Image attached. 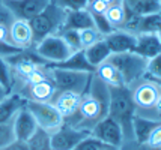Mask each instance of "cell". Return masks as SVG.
<instances>
[{
    "label": "cell",
    "mask_w": 161,
    "mask_h": 150,
    "mask_svg": "<svg viewBox=\"0 0 161 150\" xmlns=\"http://www.w3.org/2000/svg\"><path fill=\"white\" fill-rule=\"evenodd\" d=\"M108 101H110V89L93 74L87 92L81 96L80 105L74 114L68 117L65 123L83 131H89L108 116Z\"/></svg>",
    "instance_id": "obj_1"
},
{
    "label": "cell",
    "mask_w": 161,
    "mask_h": 150,
    "mask_svg": "<svg viewBox=\"0 0 161 150\" xmlns=\"http://www.w3.org/2000/svg\"><path fill=\"white\" fill-rule=\"evenodd\" d=\"M128 87L136 114L161 120V81L145 75Z\"/></svg>",
    "instance_id": "obj_2"
},
{
    "label": "cell",
    "mask_w": 161,
    "mask_h": 150,
    "mask_svg": "<svg viewBox=\"0 0 161 150\" xmlns=\"http://www.w3.org/2000/svg\"><path fill=\"white\" fill-rule=\"evenodd\" d=\"M108 89H110L108 116L120 123V126L124 129V137H125L124 141L134 140L131 122H133V117L136 114V110H134L130 87L119 86V87H108Z\"/></svg>",
    "instance_id": "obj_3"
},
{
    "label": "cell",
    "mask_w": 161,
    "mask_h": 150,
    "mask_svg": "<svg viewBox=\"0 0 161 150\" xmlns=\"http://www.w3.org/2000/svg\"><path fill=\"white\" fill-rule=\"evenodd\" d=\"M65 18H66V11L62 6H59L54 0H50L48 5L29 21L33 32L35 44H38L45 36L59 33L63 27Z\"/></svg>",
    "instance_id": "obj_4"
},
{
    "label": "cell",
    "mask_w": 161,
    "mask_h": 150,
    "mask_svg": "<svg viewBox=\"0 0 161 150\" xmlns=\"http://www.w3.org/2000/svg\"><path fill=\"white\" fill-rule=\"evenodd\" d=\"M48 77L59 92H74L78 95H84L89 89L93 72L71 71L57 66L47 65Z\"/></svg>",
    "instance_id": "obj_5"
},
{
    "label": "cell",
    "mask_w": 161,
    "mask_h": 150,
    "mask_svg": "<svg viewBox=\"0 0 161 150\" xmlns=\"http://www.w3.org/2000/svg\"><path fill=\"white\" fill-rule=\"evenodd\" d=\"M108 60L112 62L116 69L122 75V80L125 86H131L136 81H139L146 75L147 59L139 56L134 51H125V53H112Z\"/></svg>",
    "instance_id": "obj_6"
},
{
    "label": "cell",
    "mask_w": 161,
    "mask_h": 150,
    "mask_svg": "<svg viewBox=\"0 0 161 150\" xmlns=\"http://www.w3.org/2000/svg\"><path fill=\"white\" fill-rule=\"evenodd\" d=\"M33 51L47 65L60 63L63 60H66L74 53V50L65 42V39L59 33L45 36L38 44H35Z\"/></svg>",
    "instance_id": "obj_7"
},
{
    "label": "cell",
    "mask_w": 161,
    "mask_h": 150,
    "mask_svg": "<svg viewBox=\"0 0 161 150\" xmlns=\"http://www.w3.org/2000/svg\"><path fill=\"white\" fill-rule=\"evenodd\" d=\"M26 107L33 114L38 126L47 132H54L65 123L63 116L57 111L51 102H35V101H26Z\"/></svg>",
    "instance_id": "obj_8"
},
{
    "label": "cell",
    "mask_w": 161,
    "mask_h": 150,
    "mask_svg": "<svg viewBox=\"0 0 161 150\" xmlns=\"http://www.w3.org/2000/svg\"><path fill=\"white\" fill-rule=\"evenodd\" d=\"M91 135L118 150L120 149V146L124 144V140H125L124 129L120 126V123L118 120H114L113 117H110V116H107L103 120H99L92 128Z\"/></svg>",
    "instance_id": "obj_9"
},
{
    "label": "cell",
    "mask_w": 161,
    "mask_h": 150,
    "mask_svg": "<svg viewBox=\"0 0 161 150\" xmlns=\"http://www.w3.org/2000/svg\"><path fill=\"white\" fill-rule=\"evenodd\" d=\"M91 135L89 131L77 129L68 123H63L60 128L51 132V147L53 150H72L80 141Z\"/></svg>",
    "instance_id": "obj_10"
},
{
    "label": "cell",
    "mask_w": 161,
    "mask_h": 150,
    "mask_svg": "<svg viewBox=\"0 0 161 150\" xmlns=\"http://www.w3.org/2000/svg\"><path fill=\"white\" fill-rule=\"evenodd\" d=\"M15 20L30 21L50 3V0H3Z\"/></svg>",
    "instance_id": "obj_11"
},
{
    "label": "cell",
    "mask_w": 161,
    "mask_h": 150,
    "mask_svg": "<svg viewBox=\"0 0 161 150\" xmlns=\"http://www.w3.org/2000/svg\"><path fill=\"white\" fill-rule=\"evenodd\" d=\"M15 93L21 95L26 101H35V102H51L54 95H56V87L53 84V81L50 80H44L41 83H35V84H26V86H20L18 89L14 90Z\"/></svg>",
    "instance_id": "obj_12"
},
{
    "label": "cell",
    "mask_w": 161,
    "mask_h": 150,
    "mask_svg": "<svg viewBox=\"0 0 161 150\" xmlns=\"http://www.w3.org/2000/svg\"><path fill=\"white\" fill-rule=\"evenodd\" d=\"M12 128H14L15 140H18V141H27L29 138L32 137V134L38 129V123H36L33 114L26 107V104L14 116Z\"/></svg>",
    "instance_id": "obj_13"
},
{
    "label": "cell",
    "mask_w": 161,
    "mask_h": 150,
    "mask_svg": "<svg viewBox=\"0 0 161 150\" xmlns=\"http://www.w3.org/2000/svg\"><path fill=\"white\" fill-rule=\"evenodd\" d=\"M9 39L11 44L20 50H32L35 47L33 32L29 21L24 20H14L9 26Z\"/></svg>",
    "instance_id": "obj_14"
},
{
    "label": "cell",
    "mask_w": 161,
    "mask_h": 150,
    "mask_svg": "<svg viewBox=\"0 0 161 150\" xmlns=\"http://www.w3.org/2000/svg\"><path fill=\"white\" fill-rule=\"evenodd\" d=\"M134 53L145 59H152L161 54V42L157 33H139L136 35V44H134Z\"/></svg>",
    "instance_id": "obj_15"
},
{
    "label": "cell",
    "mask_w": 161,
    "mask_h": 150,
    "mask_svg": "<svg viewBox=\"0 0 161 150\" xmlns=\"http://www.w3.org/2000/svg\"><path fill=\"white\" fill-rule=\"evenodd\" d=\"M104 41L107 42L112 53H125V51H133L136 44V35L118 29L104 35Z\"/></svg>",
    "instance_id": "obj_16"
},
{
    "label": "cell",
    "mask_w": 161,
    "mask_h": 150,
    "mask_svg": "<svg viewBox=\"0 0 161 150\" xmlns=\"http://www.w3.org/2000/svg\"><path fill=\"white\" fill-rule=\"evenodd\" d=\"M81 96L83 95H78V93H74V92H59L57 90L53 101H51V104L54 105V108L66 120L68 117H71L77 111L78 105H80V101H81Z\"/></svg>",
    "instance_id": "obj_17"
},
{
    "label": "cell",
    "mask_w": 161,
    "mask_h": 150,
    "mask_svg": "<svg viewBox=\"0 0 161 150\" xmlns=\"http://www.w3.org/2000/svg\"><path fill=\"white\" fill-rule=\"evenodd\" d=\"M161 123V120L143 117V116L134 114L133 122H131V128H133V138L137 144H146V140L149 134L152 132V129Z\"/></svg>",
    "instance_id": "obj_18"
},
{
    "label": "cell",
    "mask_w": 161,
    "mask_h": 150,
    "mask_svg": "<svg viewBox=\"0 0 161 150\" xmlns=\"http://www.w3.org/2000/svg\"><path fill=\"white\" fill-rule=\"evenodd\" d=\"M26 104V99L15 92H11L5 99L0 101V123H6L14 119L17 111Z\"/></svg>",
    "instance_id": "obj_19"
},
{
    "label": "cell",
    "mask_w": 161,
    "mask_h": 150,
    "mask_svg": "<svg viewBox=\"0 0 161 150\" xmlns=\"http://www.w3.org/2000/svg\"><path fill=\"white\" fill-rule=\"evenodd\" d=\"M93 74L98 77L103 83H105L108 87H119V86H125L122 75L119 74V71L116 69V66L107 59L105 62H103L101 65H98L95 68Z\"/></svg>",
    "instance_id": "obj_20"
},
{
    "label": "cell",
    "mask_w": 161,
    "mask_h": 150,
    "mask_svg": "<svg viewBox=\"0 0 161 150\" xmlns=\"http://www.w3.org/2000/svg\"><path fill=\"white\" fill-rule=\"evenodd\" d=\"M83 51H84V56H86V59H87V62L91 63L92 68H97L98 65L105 62L107 59L110 57V54H112V51L108 48L107 42L104 41V38L97 41L95 44L89 45V47L84 48Z\"/></svg>",
    "instance_id": "obj_21"
},
{
    "label": "cell",
    "mask_w": 161,
    "mask_h": 150,
    "mask_svg": "<svg viewBox=\"0 0 161 150\" xmlns=\"http://www.w3.org/2000/svg\"><path fill=\"white\" fill-rule=\"evenodd\" d=\"M92 26L95 24H93L91 14L86 9H78V11H66V18H65L62 29L81 30L86 27H92Z\"/></svg>",
    "instance_id": "obj_22"
},
{
    "label": "cell",
    "mask_w": 161,
    "mask_h": 150,
    "mask_svg": "<svg viewBox=\"0 0 161 150\" xmlns=\"http://www.w3.org/2000/svg\"><path fill=\"white\" fill-rule=\"evenodd\" d=\"M51 66H57V68H63V69H71V71H83V72L95 71V68H92L91 63L87 62L83 50L74 51L66 60H63L60 63L51 65Z\"/></svg>",
    "instance_id": "obj_23"
},
{
    "label": "cell",
    "mask_w": 161,
    "mask_h": 150,
    "mask_svg": "<svg viewBox=\"0 0 161 150\" xmlns=\"http://www.w3.org/2000/svg\"><path fill=\"white\" fill-rule=\"evenodd\" d=\"M125 17H126V6L124 3V0H120V2L114 3V5H110L107 8L105 20L108 23V26L112 27V30L122 29V26L125 23Z\"/></svg>",
    "instance_id": "obj_24"
},
{
    "label": "cell",
    "mask_w": 161,
    "mask_h": 150,
    "mask_svg": "<svg viewBox=\"0 0 161 150\" xmlns=\"http://www.w3.org/2000/svg\"><path fill=\"white\" fill-rule=\"evenodd\" d=\"M128 9L137 15L158 14L161 9V0H124Z\"/></svg>",
    "instance_id": "obj_25"
},
{
    "label": "cell",
    "mask_w": 161,
    "mask_h": 150,
    "mask_svg": "<svg viewBox=\"0 0 161 150\" xmlns=\"http://www.w3.org/2000/svg\"><path fill=\"white\" fill-rule=\"evenodd\" d=\"M26 144H27L29 150H53L50 132L44 131V129L39 128V126H38V129L32 134V137L26 141Z\"/></svg>",
    "instance_id": "obj_26"
},
{
    "label": "cell",
    "mask_w": 161,
    "mask_h": 150,
    "mask_svg": "<svg viewBox=\"0 0 161 150\" xmlns=\"http://www.w3.org/2000/svg\"><path fill=\"white\" fill-rule=\"evenodd\" d=\"M160 27H161V17L158 14L142 15L136 35H139V33H157L160 30Z\"/></svg>",
    "instance_id": "obj_27"
},
{
    "label": "cell",
    "mask_w": 161,
    "mask_h": 150,
    "mask_svg": "<svg viewBox=\"0 0 161 150\" xmlns=\"http://www.w3.org/2000/svg\"><path fill=\"white\" fill-rule=\"evenodd\" d=\"M78 38H80V47H81V50H84L89 45L95 44L99 39H103L104 35L95 26H92V27H86V29L78 30Z\"/></svg>",
    "instance_id": "obj_28"
},
{
    "label": "cell",
    "mask_w": 161,
    "mask_h": 150,
    "mask_svg": "<svg viewBox=\"0 0 161 150\" xmlns=\"http://www.w3.org/2000/svg\"><path fill=\"white\" fill-rule=\"evenodd\" d=\"M113 149L114 147L103 143V141H99L98 138H95V137L89 135V137H86L83 141H80L72 150H113Z\"/></svg>",
    "instance_id": "obj_29"
},
{
    "label": "cell",
    "mask_w": 161,
    "mask_h": 150,
    "mask_svg": "<svg viewBox=\"0 0 161 150\" xmlns=\"http://www.w3.org/2000/svg\"><path fill=\"white\" fill-rule=\"evenodd\" d=\"M0 86H3L9 93L14 86V77H12L11 66H9L6 59L2 57V56H0Z\"/></svg>",
    "instance_id": "obj_30"
},
{
    "label": "cell",
    "mask_w": 161,
    "mask_h": 150,
    "mask_svg": "<svg viewBox=\"0 0 161 150\" xmlns=\"http://www.w3.org/2000/svg\"><path fill=\"white\" fill-rule=\"evenodd\" d=\"M59 35L62 36L63 39H65V42L68 44V45H69L74 51L81 50V47H80V38H78V30L62 29L60 32H59Z\"/></svg>",
    "instance_id": "obj_31"
},
{
    "label": "cell",
    "mask_w": 161,
    "mask_h": 150,
    "mask_svg": "<svg viewBox=\"0 0 161 150\" xmlns=\"http://www.w3.org/2000/svg\"><path fill=\"white\" fill-rule=\"evenodd\" d=\"M107 8L108 5L104 3L103 0H89L86 5V11L91 14L92 18H95V17H105Z\"/></svg>",
    "instance_id": "obj_32"
},
{
    "label": "cell",
    "mask_w": 161,
    "mask_h": 150,
    "mask_svg": "<svg viewBox=\"0 0 161 150\" xmlns=\"http://www.w3.org/2000/svg\"><path fill=\"white\" fill-rule=\"evenodd\" d=\"M146 75L151 77V78L161 81V54H158V56H155V57L147 60Z\"/></svg>",
    "instance_id": "obj_33"
},
{
    "label": "cell",
    "mask_w": 161,
    "mask_h": 150,
    "mask_svg": "<svg viewBox=\"0 0 161 150\" xmlns=\"http://www.w3.org/2000/svg\"><path fill=\"white\" fill-rule=\"evenodd\" d=\"M15 140L14 128H12V120L6 123H0V147L12 143Z\"/></svg>",
    "instance_id": "obj_34"
},
{
    "label": "cell",
    "mask_w": 161,
    "mask_h": 150,
    "mask_svg": "<svg viewBox=\"0 0 161 150\" xmlns=\"http://www.w3.org/2000/svg\"><path fill=\"white\" fill-rule=\"evenodd\" d=\"M54 2L65 11H78V9H86L89 0H54Z\"/></svg>",
    "instance_id": "obj_35"
},
{
    "label": "cell",
    "mask_w": 161,
    "mask_h": 150,
    "mask_svg": "<svg viewBox=\"0 0 161 150\" xmlns=\"http://www.w3.org/2000/svg\"><path fill=\"white\" fill-rule=\"evenodd\" d=\"M146 146L147 147H152V149H160L161 147V123H158L152 132L149 134L146 140Z\"/></svg>",
    "instance_id": "obj_36"
},
{
    "label": "cell",
    "mask_w": 161,
    "mask_h": 150,
    "mask_svg": "<svg viewBox=\"0 0 161 150\" xmlns=\"http://www.w3.org/2000/svg\"><path fill=\"white\" fill-rule=\"evenodd\" d=\"M14 15L11 14V11L5 6L3 2H0V26H11V23L14 21Z\"/></svg>",
    "instance_id": "obj_37"
},
{
    "label": "cell",
    "mask_w": 161,
    "mask_h": 150,
    "mask_svg": "<svg viewBox=\"0 0 161 150\" xmlns=\"http://www.w3.org/2000/svg\"><path fill=\"white\" fill-rule=\"evenodd\" d=\"M18 51H21V50L17 48L12 44L0 42V56H2V57H9V56H12V54H17Z\"/></svg>",
    "instance_id": "obj_38"
},
{
    "label": "cell",
    "mask_w": 161,
    "mask_h": 150,
    "mask_svg": "<svg viewBox=\"0 0 161 150\" xmlns=\"http://www.w3.org/2000/svg\"><path fill=\"white\" fill-rule=\"evenodd\" d=\"M0 150H29L26 141H18V140H14L12 143L6 144L3 147H0Z\"/></svg>",
    "instance_id": "obj_39"
},
{
    "label": "cell",
    "mask_w": 161,
    "mask_h": 150,
    "mask_svg": "<svg viewBox=\"0 0 161 150\" xmlns=\"http://www.w3.org/2000/svg\"><path fill=\"white\" fill-rule=\"evenodd\" d=\"M0 42L11 44V39H9V26H0Z\"/></svg>",
    "instance_id": "obj_40"
},
{
    "label": "cell",
    "mask_w": 161,
    "mask_h": 150,
    "mask_svg": "<svg viewBox=\"0 0 161 150\" xmlns=\"http://www.w3.org/2000/svg\"><path fill=\"white\" fill-rule=\"evenodd\" d=\"M8 95H9V92H8V90H6V89H5L3 86H0V101H2V99H5V98H6Z\"/></svg>",
    "instance_id": "obj_41"
},
{
    "label": "cell",
    "mask_w": 161,
    "mask_h": 150,
    "mask_svg": "<svg viewBox=\"0 0 161 150\" xmlns=\"http://www.w3.org/2000/svg\"><path fill=\"white\" fill-rule=\"evenodd\" d=\"M103 2L107 3V5L110 6V5H114V3H118V2H120V0H103Z\"/></svg>",
    "instance_id": "obj_42"
},
{
    "label": "cell",
    "mask_w": 161,
    "mask_h": 150,
    "mask_svg": "<svg viewBox=\"0 0 161 150\" xmlns=\"http://www.w3.org/2000/svg\"><path fill=\"white\" fill-rule=\"evenodd\" d=\"M143 150H161V147L160 149H152V147H147L146 144H143Z\"/></svg>",
    "instance_id": "obj_43"
},
{
    "label": "cell",
    "mask_w": 161,
    "mask_h": 150,
    "mask_svg": "<svg viewBox=\"0 0 161 150\" xmlns=\"http://www.w3.org/2000/svg\"><path fill=\"white\" fill-rule=\"evenodd\" d=\"M157 36H158V39H160V42H161V27H160V30L157 32Z\"/></svg>",
    "instance_id": "obj_44"
},
{
    "label": "cell",
    "mask_w": 161,
    "mask_h": 150,
    "mask_svg": "<svg viewBox=\"0 0 161 150\" xmlns=\"http://www.w3.org/2000/svg\"><path fill=\"white\" fill-rule=\"evenodd\" d=\"M158 15H160V17H161V9H160V11H158Z\"/></svg>",
    "instance_id": "obj_45"
}]
</instances>
